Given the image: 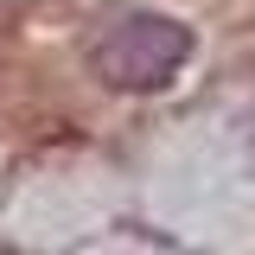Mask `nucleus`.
Wrapping results in <instances>:
<instances>
[{
  "label": "nucleus",
  "mask_w": 255,
  "mask_h": 255,
  "mask_svg": "<svg viewBox=\"0 0 255 255\" xmlns=\"http://www.w3.org/2000/svg\"><path fill=\"white\" fill-rule=\"evenodd\" d=\"M185 51H191V38H185L179 19H166V13H128V19H115L90 45V64L115 90H153V83H166L185 64Z\"/></svg>",
  "instance_id": "obj_1"
}]
</instances>
